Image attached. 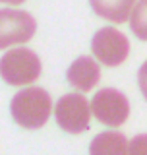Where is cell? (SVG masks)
Returning a JSON list of instances; mask_svg holds the SVG:
<instances>
[{
	"instance_id": "6da1fadb",
	"label": "cell",
	"mask_w": 147,
	"mask_h": 155,
	"mask_svg": "<svg viewBox=\"0 0 147 155\" xmlns=\"http://www.w3.org/2000/svg\"><path fill=\"white\" fill-rule=\"evenodd\" d=\"M10 109H12L14 120L21 128L37 130L47 124L48 116L52 113V101L43 87H27L14 95Z\"/></svg>"
},
{
	"instance_id": "7a4b0ae2",
	"label": "cell",
	"mask_w": 147,
	"mask_h": 155,
	"mask_svg": "<svg viewBox=\"0 0 147 155\" xmlns=\"http://www.w3.org/2000/svg\"><path fill=\"white\" fill-rule=\"evenodd\" d=\"M0 74L10 85H25L41 76V60L29 48L6 51L0 58Z\"/></svg>"
},
{
	"instance_id": "3957f363",
	"label": "cell",
	"mask_w": 147,
	"mask_h": 155,
	"mask_svg": "<svg viewBox=\"0 0 147 155\" xmlns=\"http://www.w3.org/2000/svg\"><path fill=\"white\" fill-rule=\"evenodd\" d=\"M91 110L99 122L106 126H122L130 116V103L124 93L114 87H105L97 91L91 101Z\"/></svg>"
},
{
	"instance_id": "277c9868",
	"label": "cell",
	"mask_w": 147,
	"mask_h": 155,
	"mask_svg": "<svg viewBox=\"0 0 147 155\" xmlns=\"http://www.w3.org/2000/svg\"><path fill=\"white\" fill-rule=\"evenodd\" d=\"M91 105L87 103L85 97L77 93H68L58 99L54 107V116L56 122L62 130L70 134H81L89 128V118H91Z\"/></svg>"
},
{
	"instance_id": "5b68a950",
	"label": "cell",
	"mask_w": 147,
	"mask_h": 155,
	"mask_svg": "<svg viewBox=\"0 0 147 155\" xmlns=\"http://www.w3.org/2000/svg\"><path fill=\"white\" fill-rule=\"evenodd\" d=\"M93 56L105 66H118L128 58L130 43L124 33L114 27H103L91 39Z\"/></svg>"
},
{
	"instance_id": "8992f818",
	"label": "cell",
	"mask_w": 147,
	"mask_h": 155,
	"mask_svg": "<svg viewBox=\"0 0 147 155\" xmlns=\"http://www.w3.org/2000/svg\"><path fill=\"white\" fill-rule=\"evenodd\" d=\"M37 21L23 10H0V47L6 48L14 43H25L35 35Z\"/></svg>"
},
{
	"instance_id": "52a82bcc",
	"label": "cell",
	"mask_w": 147,
	"mask_h": 155,
	"mask_svg": "<svg viewBox=\"0 0 147 155\" xmlns=\"http://www.w3.org/2000/svg\"><path fill=\"white\" fill-rule=\"evenodd\" d=\"M66 80L77 91H91L101 80L99 64L91 56H80L72 62V66L66 72Z\"/></svg>"
},
{
	"instance_id": "ba28073f",
	"label": "cell",
	"mask_w": 147,
	"mask_h": 155,
	"mask_svg": "<svg viewBox=\"0 0 147 155\" xmlns=\"http://www.w3.org/2000/svg\"><path fill=\"white\" fill-rule=\"evenodd\" d=\"M128 140L120 132H101L89 143V155H128Z\"/></svg>"
},
{
	"instance_id": "9c48e42d",
	"label": "cell",
	"mask_w": 147,
	"mask_h": 155,
	"mask_svg": "<svg viewBox=\"0 0 147 155\" xmlns=\"http://www.w3.org/2000/svg\"><path fill=\"white\" fill-rule=\"evenodd\" d=\"M93 12L103 19H109L114 23L126 21L136 6V0H89Z\"/></svg>"
},
{
	"instance_id": "30bf717a",
	"label": "cell",
	"mask_w": 147,
	"mask_h": 155,
	"mask_svg": "<svg viewBox=\"0 0 147 155\" xmlns=\"http://www.w3.org/2000/svg\"><path fill=\"white\" fill-rule=\"evenodd\" d=\"M130 27L138 39L147 41V0L136 2L134 10H132V18H130Z\"/></svg>"
},
{
	"instance_id": "8fae6325",
	"label": "cell",
	"mask_w": 147,
	"mask_h": 155,
	"mask_svg": "<svg viewBox=\"0 0 147 155\" xmlns=\"http://www.w3.org/2000/svg\"><path fill=\"white\" fill-rule=\"evenodd\" d=\"M128 155H147V134H138L132 140Z\"/></svg>"
},
{
	"instance_id": "7c38bea8",
	"label": "cell",
	"mask_w": 147,
	"mask_h": 155,
	"mask_svg": "<svg viewBox=\"0 0 147 155\" xmlns=\"http://www.w3.org/2000/svg\"><path fill=\"white\" fill-rule=\"evenodd\" d=\"M138 85H139V91H141V95L145 97V101H147V60L141 64L139 68V72H138Z\"/></svg>"
},
{
	"instance_id": "4fadbf2b",
	"label": "cell",
	"mask_w": 147,
	"mask_h": 155,
	"mask_svg": "<svg viewBox=\"0 0 147 155\" xmlns=\"http://www.w3.org/2000/svg\"><path fill=\"white\" fill-rule=\"evenodd\" d=\"M0 2H4V4H21L23 0H0Z\"/></svg>"
}]
</instances>
